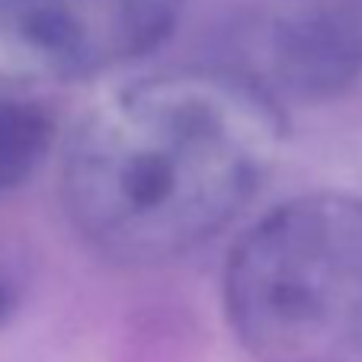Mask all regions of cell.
I'll return each instance as SVG.
<instances>
[{"label": "cell", "instance_id": "cell-1", "mask_svg": "<svg viewBox=\"0 0 362 362\" xmlns=\"http://www.w3.org/2000/svg\"><path fill=\"white\" fill-rule=\"evenodd\" d=\"M282 135V106L234 64L138 77L96 103L64 144V215L112 263L177 260L253 202Z\"/></svg>", "mask_w": 362, "mask_h": 362}, {"label": "cell", "instance_id": "cell-2", "mask_svg": "<svg viewBox=\"0 0 362 362\" xmlns=\"http://www.w3.org/2000/svg\"><path fill=\"white\" fill-rule=\"evenodd\" d=\"M221 295L257 362H362V196L276 205L231 247Z\"/></svg>", "mask_w": 362, "mask_h": 362}, {"label": "cell", "instance_id": "cell-3", "mask_svg": "<svg viewBox=\"0 0 362 362\" xmlns=\"http://www.w3.org/2000/svg\"><path fill=\"white\" fill-rule=\"evenodd\" d=\"M183 0H0V83H74L158 52Z\"/></svg>", "mask_w": 362, "mask_h": 362}, {"label": "cell", "instance_id": "cell-4", "mask_svg": "<svg viewBox=\"0 0 362 362\" xmlns=\"http://www.w3.org/2000/svg\"><path fill=\"white\" fill-rule=\"evenodd\" d=\"M234 68L279 106L334 103L362 81V0H273L244 23Z\"/></svg>", "mask_w": 362, "mask_h": 362}, {"label": "cell", "instance_id": "cell-5", "mask_svg": "<svg viewBox=\"0 0 362 362\" xmlns=\"http://www.w3.org/2000/svg\"><path fill=\"white\" fill-rule=\"evenodd\" d=\"M55 141V125L45 110L0 96V196L26 183Z\"/></svg>", "mask_w": 362, "mask_h": 362}, {"label": "cell", "instance_id": "cell-6", "mask_svg": "<svg viewBox=\"0 0 362 362\" xmlns=\"http://www.w3.org/2000/svg\"><path fill=\"white\" fill-rule=\"evenodd\" d=\"M20 311V288H16L13 276L7 273V267L0 263V330L7 327Z\"/></svg>", "mask_w": 362, "mask_h": 362}]
</instances>
